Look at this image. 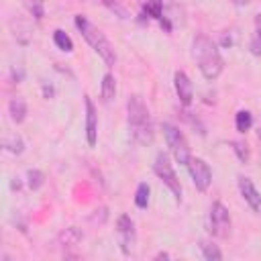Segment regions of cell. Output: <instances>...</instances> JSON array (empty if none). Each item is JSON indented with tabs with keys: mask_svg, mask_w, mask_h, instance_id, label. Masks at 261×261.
Returning <instances> with one entry per match:
<instances>
[{
	"mask_svg": "<svg viewBox=\"0 0 261 261\" xmlns=\"http://www.w3.org/2000/svg\"><path fill=\"white\" fill-rule=\"evenodd\" d=\"M255 37L261 41V14H255Z\"/></svg>",
	"mask_w": 261,
	"mask_h": 261,
	"instance_id": "cell-25",
	"label": "cell"
},
{
	"mask_svg": "<svg viewBox=\"0 0 261 261\" xmlns=\"http://www.w3.org/2000/svg\"><path fill=\"white\" fill-rule=\"evenodd\" d=\"M239 190H241V196L245 198V202L257 212L261 214V194L257 192V188L253 186V181L245 175H239Z\"/></svg>",
	"mask_w": 261,
	"mask_h": 261,
	"instance_id": "cell-10",
	"label": "cell"
},
{
	"mask_svg": "<svg viewBox=\"0 0 261 261\" xmlns=\"http://www.w3.org/2000/svg\"><path fill=\"white\" fill-rule=\"evenodd\" d=\"M53 41H55V45H57L61 51H65V53L73 51V43H71L69 35H67L65 31H61V29H57V31L53 33Z\"/></svg>",
	"mask_w": 261,
	"mask_h": 261,
	"instance_id": "cell-17",
	"label": "cell"
},
{
	"mask_svg": "<svg viewBox=\"0 0 261 261\" xmlns=\"http://www.w3.org/2000/svg\"><path fill=\"white\" fill-rule=\"evenodd\" d=\"M27 177H29V188L31 190H39L43 186V181H45V175L39 169H29Z\"/></svg>",
	"mask_w": 261,
	"mask_h": 261,
	"instance_id": "cell-23",
	"label": "cell"
},
{
	"mask_svg": "<svg viewBox=\"0 0 261 261\" xmlns=\"http://www.w3.org/2000/svg\"><path fill=\"white\" fill-rule=\"evenodd\" d=\"M200 251H202V257L208 259V261H220V259H222L220 249H218L216 245L208 243V241H202V243H200Z\"/></svg>",
	"mask_w": 261,
	"mask_h": 261,
	"instance_id": "cell-16",
	"label": "cell"
},
{
	"mask_svg": "<svg viewBox=\"0 0 261 261\" xmlns=\"http://www.w3.org/2000/svg\"><path fill=\"white\" fill-rule=\"evenodd\" d=\"M192 55L202 71V75L206 80H216L222 69H224V61L220 57L218 47L212 43V39L208 35H196L192 41Z\"/></svg>",
	"mask_w": 261,
	"mask_h": 261,
	"instance_id": "cell-1",
	"label": "cell"
},
{
	"mask_svg": "<svg viewBox=\"0 0 261 261\" xmlns=\"http://www.w3.org/2000/svg\"><path fill=\"white\" fill-rule=\"evenodd\" d=\"M2 147H4L6 151L14 153V155H20V153L24 151V141H22V137L16 135V133H6L4 139H2Z\"/></svg>",
	"mask_w": 261,
	"mask_h": 261,
	"instance_id": "cell-14",
	"label": "cell"
},
{
	"mask_svg": "<svg viewBox=\"0 0 261 261\" xmlns=\"http://www.w3.org/2000/svg\"><path fill=\"white\" fill-rule=\"evenodd\" d=\"M161 128H163V137H165L167 147H169L171 155L175 157V161L188 165V161H190V145H188V139L184 137V133L177 126H173L171 122H163Z\"/></svg>",
	"mask_w": 261,
	"mask_h": 261,
	"instance_id": "cell-4",
	"label": "cell"
},
{
	"mask_svg": "<svg viewBox=\"0 0 261 261\" xmlns=\"http://www.w3.org/2000/svg\"><path fill=\"white\" fill-rule=\"evenodd\" d=\"M100 96H102V102L104 104H110L116 96V82H114V75L112 73H104L102 77V86H100Z\"/></svg>",
	"mask_w": 261,
	"mask_h": 261,
	"instance_id": "cell-12",
	"label": "cell"
},
{
	"mask_svg": "<svg viewBox=\"0 0 261 261\" xmlns=\"http://www.w3.org/2000/svg\"><path fill=\"white\" fill-rule=\"evenodd\" d=\"M208 228L214 237L218 239H226L230 234L232 222H230V214L228 208L222 202H214L210 206V214H208Z\"/></svg>",
	"mask_w": 261,
	"mask_h": 261,
	"instance_id": "cell-6",
	"label": "cell"
},
{
	"mask_svg": "<svg viewBox=\"0 0 261 261\" xmlns=\"http://www.w3.org/2000/svg\"><path fill=\"white\" fill-rule=\"evenodd\" d=\"M259 141H261V128H259Z\"/></svg>",
	"mask_w": 261,
	"mask_h": 261,
	"instance_id": "cell-27",
	"label": "cell"
},
{
	"mask_svg": "<svg viewBox=\"0 0 261 261\" xmlns=\"http://www.w3.org/2000/svg\"><path fill=\"white\" fill-rule=\"evenodd\" d=\"M24 4H27V8H29V12H31L37 20H41V18H43V14H45L43 0H24Z\"/></svg>",
	"mask_w": 261,
	"mask_h": 261,
	"instance_id": "cell-24",
	"label": "cell"
},
{
	"mask_svg": "<svg viewBox=\"0 0 261 261\" xmlns=\"http://www.w3.org/2000/svg\"><path fill=\"white\" fill-rule=\"evenodd\" d=\"M116 237L120 243V249L124 255H130L137 243V234H135V222L128 214H120L116 220Z\"/></svg>",
	"mask_w": 261,
	"mask_h": 261,
	"instance_id": "cell-7",
	"label": "cell"
},
{
	"mask_svg": "<svg viewBox=\"0 0 261 261\" xmlns=\"http://www.w3.org/2000/svg\"><path fill=\"white\" fill-rule=\"evenodd\" d=\"M8 112H10V118H12L16 124L22 122V120L27 118V102H24V98H20V96L12 98V100L8 102Z\"/></svg>",
	"mask_w": 261,
	"mask_h": 261,
	"instance_id": "cell-13",
	"label": "cell"
},
{
	"mask_svg": "<svg viewBox=\"0 0 261 261\" xmlns=\"http://www.w3.org/2000/svg\"><path fill=\"white\" fill-rule=\"evenodd\" d=\"M84 104H86V141L90 147H94L98 141V114L90 96H84Z\"/></svg>",
	"mask_w": 261,
	"mask_h": 261,
	"instance_id": "cell-9",
	"label": "cell"
},
{
	"mask_svg": "<svg viewBox=\"0 0 261 261\" xmlns=\"http://www.w3.org/2000/svg\"><path fill=\"white\" fill-rule=\"evenodd\" d=\"M234 124H237V130L239 133H247L253 124V116L249 110H239L237 112V118H234Z\"/></svg>",
	"mask_w": 261,
	"mask_h": 261,
	"instance_id": "cell-18",
	"label": "cell"
},
{
	"mask_svg": "<svg viewBox=\"0 0 261 261\" xmlns=\"http://www.w3.org/2000/svg\"><path fill=\"white\" fill-rule=\"evenodd\" d=\"M230 2H232V4H237V6H247L251 0H230Z\"/></svg>",
	"mask_w": 261,
	"mask_h": 261,
	"instance_id": "cell-26",
	"label": "cell"
},
{
	"mask_svg": "<svg viewBox=\"0 0 261 261\" xmlns=\"http://www.w3.org/2000/svg\"><path fill=\"white\" fill-rule=\"evenodd\" d=\"M82 239H84V232L77 226H69V228H65L59 234V245H63V247H75L77 243H82Z\"/></svg>",
	"mask_w": 261,
	"mask_h": 261,
	"instance_id": "cell-15",
	"label": "cell"
},
{
	"mask_svg": "<svg viewBox=\"0 0 261 261\" xmlns=\"http://www.w3.org/2000/svg\"><path fill=\"white\" fill-rule=\"evenodd\" d=\"M188 171H190V175H192L194 186H196L200 192H206L208 186H210V181H212V171H210L208 163H206L204 159H200V157H190V161H188Z\"/></svg>",
	"mask_w": 261,
	"mask_h": 261,
	"instance_id": "cell-8",
	"label": "cell"
},
{
	"mask_svg": "<svg viewBox=\"0 0 261 261\" xmlns=\"http://www.w3.org/2000/svg\"><path fill=\"white\" fill-rule=\"evenodd\" d=\"M173 86H175V92H177V98L181 100V104L188 106L194 98V86H192L190 77L184 71H175L173 73Z\"/></svg>",
	"mask_w": 261,
	"mask_h": 261,
	"instance_id": "cell-11",
	"label": "cell"
},
{
	"mask_svg": "<svg viewBox=\"0 0 261 261\" xmlns=\"http://www.w3.org/2000/svg\"><path fill=\"white\" fill-rule=\"evenodd\" d=\"M75 27H77L80 35L86 39V43L104 59V63H106L108 67H112V65L116 63V53H114L110 41L104 37V33H102L96 24H92L84 14H77V16H75Z\"/></svg>",
	"mask_w": 261,
	"mask_h": 261,
	"instance_id": "cell-3",
	"label": "cell"
},
{
	"mask_svg": "<svg viewBox=\"0 0 261 261\" xmlns=\"http://www.w3.org/2000/svg\"><path fill=\"white\" fill-rule=\"evenodd\" d=\"M232 151H234V155L239 157L241 163H249V159H251V151H249V145H247L245 141H241V139L232 141Z\"/></svg>",
	"mask_w": 261,
	"mask_h": 261,
	"instance_id": "cell-19",
	"label": "cell"
},
{
	"mask_svg": "<svg viewBox=\"0 0 261 261\" xmlns=\"http://www.w3.org/2000/svg\"><path fill=\"white\" fill-rule=\"evenodd\" d=\"M153 171L169 188V192L173 194L175 202H181V184H179V179H177V175H175V171H173V167L169 163V157L165 153H157L155 163H153Z\"/></svg>",
	"mask_w": 261,
	"mask_h": 261,
	"instance_id": "cell-5",
	"label": "cell"
},
{
	"mask_svg": "<svg viewBox=\"0 0 261 261\" xmlns=\"http://www.w3.org/2000/svg\"><path fill=\"white\" fill-rule=\"evenodd\" d=\"M149 184H145V181H141L139 186H137V192H135V204L139 206V208H147V204H149Z\"/></svg>",
	"mask_w": 261,
	"mask_h": 261,
	"instance_id": "cell-20",
	"label": "cell"
},
{
	"mask_svg": "<svg viewBox=\"0 0 261 261\" xmlns=\"http://www.w3.org/2000/svg\"><path fill=\"white\" fill-rule=\"evenodd\" d=\"M126 112H128V130L130 137L139 145H151L153 143V122H151V112L145 104V100L135 94L126 102Z\"/></svg>",
	"mask_w": 261,
	"mask_h": 261,
	"instance_id": "cell-2",
	"label": "cell"
},
{
	"mask_svg": "<svg viewBox=\"0 0 261 261\" xmlns=\"http://www.w3.org/2000/svg\"><path fill=\"white\" fill-rule=\"evenodd\" d=\"M145 12L163 22V2H161V0H149V2L145 4Z\"/></svg>",
	"mask_w": 261,
	"mask_h": 261,
	"instance_id": "cell-21",
	"label": "cell"
},
{
	"mask_svg": "<svg viewBox=\"0 0 261 261\" xmlns=\"http://www.w3.org/2000/svg\"><path fill=\"white\" fill-rule=\"evenodd\" d=\"M100 2H102V4H104L108 10H112V12H114L118 18H128L126 8H124V6H122L118 0H100Z\"/></svg>",
	"mask_w": 261,
	"mask_h": 261,
	"instance_id": "cell-22",
	"label": "cell"
}]
</instances>
